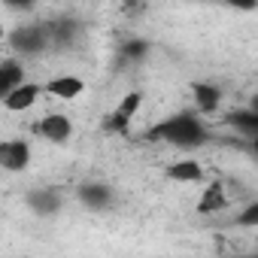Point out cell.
Wrapping results in <instances>:
<instances>
[{
  "label": "cell",
  "mask_w": 258,
  "mask_h": 258,
  "mask_svg": "<svg viewBox=\"0 0 258 258\" xmlns=\"http://www.w3.org/2000/svg\"><path fill=\"white\" fill-rule=\"evenodd\" d=\"M25 82V64L19 58H7L0 61V103L10 97V91H16Z\"/></svg>",
  "instance_id": "11"
},
{
  "label": "cell",
  "mask_w": 258,
  "mask_h": 258,
  "mask_svg": "<svg viewBox=\"0 0 258 258\" xmlns=\"http://www.w3.org/2000/svg\"><path fill=\"white\" fill-rule=\"evenodd\" d=\"M31 131H34L40 140L52 143V146H67V143L73 140V118L64 115V112H49V115H43L40 121H34Z\"/></svg>",
  "instance_id": "2"
},
{
  "label": "cell",
  "mask_w": 258,
  "mask_h": 258,
  "mask_svg": "<svg viewBox=\"0 0 258 258\" xmlns=\"http://www.w3.org/2000/svg\"><path fill=\"white\" fill-rule=\"evenodd\" d=\"M31 164V143L22 137L13 140H0V170H10V173H22Z\"/></svg>",
  "instance_id": "4"
},
{
  "label": "cell",
  "mask_w": 258,
  "mask_h": 258,
  "mask_svg": "<svg viewBox=\"0 0 258 258\" xmlns=\"http://www.w3.org/2000/svg\"><path fill=\"white\" fill-rule=\"evenodd\" d=\"M234 201L228 198V191H225V182L222 179H213L204 191H201V198H198V213L201 216H213V213H225L228 207H231Z\"/></svg>",
  "instance_id": "6"
},
{
  "label": "cell",
  "mask_w": 258,
  "mask_h": 258,
  "mask_svg": "<svg viewBox=\"0 0 258 258\" xmlns=\"http://www.w3.org/2000/svg\"><path fill=\"white\" fill-rule=\"evenodd\" d=\"M191 94H195V103L201 112H216L219 103H222V88L219 85H210V82H195L191 85Z\"/></svg>",
  "instance_id": "12"
},
{
  "label": "cell",
  "mask_w": 258,
  "mask_h": 258,
  "mask_svg": "<svg viewBox=\"0 0 258 258\" xmlns=\"http://www.w3.org/2000/svg\"><path fill=\"white\" fill-rule=\"evenodd\" d=\"M164 176L170 179V182H201L204 179V167L198 164V161H173L167 170H164Z\"/></svg>",
  "instance_id": "13"
},
{
  "label": "cell",
  "mask_w": 258,
  "mask_h": 258,
  "mask_svg": "<svg viewBox=\"0 0 258 258\" xmlns=\"http://www.w3.org/2000/svg\"><path fill=\"white\" fill-rule=\"evenodd\" d=\"M231 124H234V127H240L243 134H249V137H252V134L258 131V115H255L252 109H240V112H234V115H231Z\"/></svg>",
  "instance_id": "14"
},
{
  "label": "cell",
  "mask_w": 258,
  "mask_h": 258,
  "mask_svg": "<svg viewBox=\"0 0 258 258\" xmlns=\"http://www.w3.org/2000/svg\"><path fill=\"white\" fill-rule=\"evenodd\" d=\"M25 201L37 216H55L61 210V204H64L61 191H55V188H34V191H28Z\"/></svg>",
  "instance_id": "10"
},
{
  "label": "cell",
  "mask_w": 258,
  "mask_h": 258,
  "mask_svg": "<svg viewBox=\"0 0 258 258\" xmlns=\"http://www.w3.org/2000/svg\"><path fill=\"white\" fill-rule=\"evenodd\" d=\"M82 91H85V82L79 76H70V73L52 76L49 82H43V94H52L58 100H76Z\"/></svg>",
  "instance_id": "8"
},
{
  "label": "cell",
  "mask_w": 258,
  "mask_h": 258,
  "mask_svg": "<svg viewBox=\"0 0 258 258\" xmlns=\"http://www.w3.org/2000/svg\"><path fill=\"white\" fill-rule=\"evenodd\" d=\"M140 103H143V94L140 91H131V94H124L121 100H118V106L106 115V131H127L131 127V121H134V115H137V109H140Z\"/></svg>",
  "instance_id": "5"
},
{
  "label": "cell",
  "mask_w": 258,
  "mask_h": 258,
  "mask_svg": "<svg viewBox=\"0 0 258 258\" xmlns=\"http://www.w3.org/2000/svg\"><path fill=\"white\" fill-rule=\"evenodd\" d=\"M79 204L85 207V210H91V213H100V210H109L112 207V188L106 185V182H85V185H79Z\"/></svg>",
  "instance_id": "7"
},
{
  "label": "cell",
  "mask_w": 258,
  "mask_h": 258,
  "mask_svg": "<svg viewBox=\"0 0 258 258\" xmlns=\"http://www.w3.org/2000/svg\"><path fill=\"white\" fill-rule=\"evenodd\" d=\"M10 43H13V49L22 52V55H37V52H43V49L52 43L49 25H22V28H16V31L10 34Z\"/></svg>",
  "instance_id": "3"
},
{
  "label": "cell",
  "mask_w": 258,
  "mask_h": 258,
  "mask_svg": "<svg viewBox=\"0 0 258 258\" xmlns=\"http://www.w3.org/2000/svg\"><path fill=\"white\" fill-rule=\"evenodd\" d=\"M237 222H240V225H249V228H252V225L258 222V204L252 201V204H249V207H246V210L240 213V219H237Z\"/></svg>",
  "instance_id": "15"
},
{
  "label": "cell",
  "mask_w": 258,
  "mask_h": 258,
  "mask_svg": "<svg viewBox=\"0 0 258 258\" xmlns=\"http://www.w3.org/2000/svg\"><path fill=\"white\" fill-rule=\"evenodd\" d=\"M149 140L155 143H170L176 149H198L201 143H207V127L198 115L191 112H176L158 124H152L149 131H146Z\"/></svg>",
  "instance_id": "1"
},
{
  "label": "cell",
  "mask_w": 258,
  "mask_h": 258,
  "mask_svg": "<svg viewBox=\"0 0 258 258\" xmlns=\"http://www.w3.org/2000/svg\"><path fill=\"white\" fill-rule=\"evenodd\" d=\"M40 97H43V85H40V82H22L16 91H10V97L4 100V106H7L10 112H25V109H31Z\"/></svg>",
  "instance_id": "9"
}]
</instances>
